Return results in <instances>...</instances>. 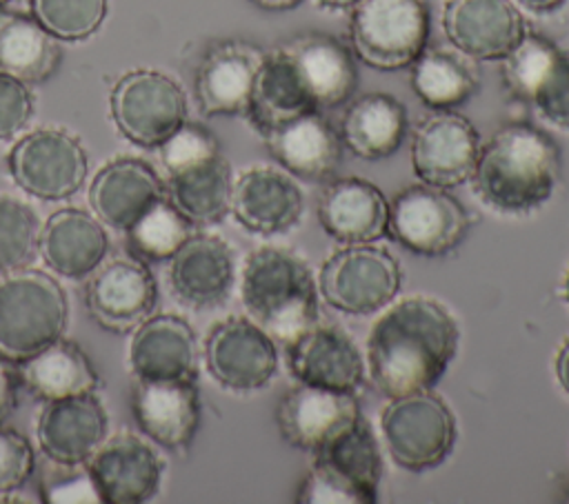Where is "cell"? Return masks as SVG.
I'll list each match as a JSON object with an SVG mask.
<instances>
[{
  "mask_svg": "<svg viewBox=\"0 0 569 504\" xmlns=\"http://www.w3.org/2000/svg\"><path fill=\"white\" fill-rule=\"evenodd\" d=\"M442 29L451 47L473 60H502L527 31L513 0H449Z\"/></svg>",
  "mask_w": 569,
  "mask_h": 504,
  "instance_id": "obj_18",
  "label": "cell"
},
{
  "mask_svg": "<svg viewBox=\"0 0 569 504\" xmlns=\"http://www.w3.org/2000/svg\"><path fill=\"white\" fill-rule=\"evenodd\" d=\"M338 133L360 160L389 158L405 140L407 109L389 93H365L347 104Z\"/></svg>",
  "mask_w": 569,
  "mask_h": 504,
  "instance_id": "obj_31",
  "label": "cell"
},
{
  "mask_svg": "<svg viewBox=\"0 0 569 504\" xmlns=\"http://www.w3.org/2000/svg\"><path fill=\"white\" fill-rule=\"evenodd\" d=\"M13 182L47 202L76 195L89 173L87 151L64 129H38L22 135L7 155Z\"/></svg>",
  "mask_w": 569,
  "mask_h": 504,
  "instance_id": "obj_11",
  "label": "cell"
},
{
  "mask_svg": "<svg viewBox=\"0 0 569 504\" xmlns=\"http://www.w3.org/2000/svg\"><path fill=\"white\" fill-rule=\"evenodd\" d=\"M287 357L291 375L300 384L353 393L365 377L358 346L338 326L313 324L287 344Z\"/></svg>",
  "mask_w": 569,
  "mask_h": 504,
  "instance_id": "obj_26",
  "label": "cell"
},
{
  "mask_svg": "<svg viewBox=\"0 0 569 504\" xmlns=\"http://www.w3.org/2000/svg\"><path fill=\"white\" fill-rule=\"evenodd\" d=\"M280 49L293 60L318 109H336L351 100L358 71L353 51L340 38L309 31L287 40Z\"/></svg>",
  "mask_w": 569,
  "mask_h": 504,
  "instance_id": "obj_28",
  "label": "cell"
},
{
  "mask_svg": "<svg viewBox=\"0 0 569 504\" xmlns=\"http://www.w3.org/2000/svg\"><path fill=\"white\" fill-rule=\"evenodd\" d=\"M7 2H11V0H0V7H4Z\"/></svg>",
  "mask_w": 569,
  "mask_h": 504,
  "instance_id": "obj_51",
  "label": "cell"
},
{
  "mask_svg": "<svg viewBox=\"0 0 569 504\" xmlns=\"http://www.w3.org/2000/svg\"><path fill=\"white\" fill-rule=\"evenodd\" d=\"M360 420V406L351 391H329L300 382L282 395L276 409L282 440L311 453L351 431Z\"/></svg>",
  "mask_w": 569,
  "mask_h": 504,
  "instance_id": "obj_15",
  "label": "cell"
},
{
  "mask_svg": "<svg viewBox=\"0 0 569 504\" xmlns=\"http://www.w3.org/2000/svg\"><path fill=\"white\" fill-rule=\"evenodd\" d=\"M164 195L158 171L138 158L107 162L89 184L91 211L116 231H129Z\"/></svg>",
  "mask_w": 569,
  "mask_h": 504,
  "instance_id": "obj_23",
  "label": "cell"
},
{
  "mask_svg": "<svg viewBox=\"0 0 569 504\" xmlns=\"http://www.w3.org/2000/svg\"><path fill=\"white\" fill-rule=\"evenodd\" d=\"M169 202L196 226L220 222L231 206V167L222 153L167 173Z\"/></svg>",
  "mask_w": 569,
  "mask_h": 504,
  "instance_id": "obj_33",
  "label": "cell"
},
{
  "mask_svg": "<svg viewBox=\"0 0 569 504\" xmlns=\"http://www.w3.org/2000/svg\"><path fill=\"white\" fill-rule=\"evenodd\" d=\"M302 206L300 187L289 173L276 167H251L233 182L229 211L247 231L278 235L298 224Z\"/></svg>",
  "mask_w": 569,
  "mask_h": 504,
  "instance_id": "obj_22",
  "label": "cell"
},
{
  "mask_svg": "<svg viewBox=\"0 0 569 504\" xmlns=\"http://www.w3.org/2000/svg\"><path fill=\"white\" fill-rule=\"evenodd\" d=\"M429 27L425 0H360L351 7V51L371 69L398 71L422 53Z\"/></svg>",
  "mask_w": 569,
  "mask_h": 504,
  "instance_id": "obj_6",
  "label": "cell"
},
{
  "mask_svg": "<svg viewBox=\"0 0 569 504\" xmlns=\"http://www.w3.org/2000/svg\"><path fill=\"white\" fill-rule=\"evenodd\" d=\"M320 7L325 9H351L353 4H358L360 0H316Z\"/></svg>",
  "mask_w": 569,
  "mask_h": 504,
  "instance_id": "obj_49",
  "label": "cell"
},
{
  "mask_svg": "<svg viewBox=\"0 0 569 504\" xmlns=\"http://www.w3.org/2000/svg\"><path fill=\"white\" fill-rule=\"evenodd\" d=\"M458 349V324L436 300L413 295L393 304L367 340V369L385 397L431 391Z\"/></svg>",
  "mask_w": 569,
  "mask_h": 504,
  "instance_id": "obj_1",
  "label": "cell"
},
{
  "mask_svg": "<svg viewBox=\"0 0 569 504\" xmlns=\"http://www.w3.org/2000/svg\"><path fill=\"white\" fill-rule=\"evenodd\" d=\"M313 466L300 482V504H373L382 477L378 442L365 420L313 453Z\"/></svg>",
  "mask_w": 569,
  "mask_h": 504,
  "instance_id": "obj_5",
  "label": "cell"
},
{
  "mask_svg": "<svg viewBox=\"0 0 569 504\" xmlns=\"http://www.w3.org/2000/svg\"><path fill=\"white\" fill-rule=\"evenodd\" d=\"M411 87L433 111H453L471 100L480 87L476 60L456 47H425L411 64Z\"/></svg>",
  "mask_w": 569,
  "mask_h": 504,
  "instance_id": "obj_32",
  "label": "cell"
},
{
  "mask_svg": "<svg viewBox=\"0 0 569 504\" xmlns=\"http://www.w3.org/2000/svg\"><path fill=\"white\" fill-rule=\"evenodd\" d=\"M129 369L136 380H196L198 340L189 322L173 313H151L133 329Z\"/></svg>",
  "mask_w": 569,
  "mask_h": 504,
  "instance_id": "obj_25",
  "label": "cell"
},
{
  "mask_svg": "<svg viewBox=\"0 0 569 504\" xmlns=\"http://www.w3.org/2000/svg\"><path fill=\"white\" fill-rule=\"evenodd\" d=\"M560 175V149L529 122L500 127L478 151L473 189L500 213H529L549 200Z\"/></svg>",
  "mask_w": 569,
  "mask_h": 504,
  "instance_id": "obj_2",
  "label": "cell"
},
{
  "mask_svg": "<svg viewBox=\"0 0 569 504\" xmlns=\"http://www.w3.org/2000/svg\"><path fill=\"white\" fill-rule=\"evenodd\" d=\"M273 160L293 178L307 182L329 180L342 158L340 133L320 111L300 115L262 133Z\"/></svg>",
  "mask_w": 569,
  "mask_h": 504,
  "instance_id": "obj_27",
  "label": "cell"
},
{
  "mask_svg": "<svg viewBox=\"0 0 569 504\" xmlns=\"http://www.w3.org/2000/svg\"><path fill=\"white\" fill-rule=\"evenodd\" d=\"M256 7L264 9V11H289L293 7H298L302 0H249Z\"/></svg>",
  "mask_w": 569,
  "mask_h": 504,
  "instance_id": "obj_48",
  "label": "cell"
},
{
  "mask_svg": "<svg viewBox=\"0 0 569 504\" xmlns=\"http://www.w3.org/2000/svg\"><path fill=\"white\" fill-rule=\"evenodd\" d=\"M131 411L151 442L169 451H184L200 426L196 380H136Z\"/></svg>",
  "mask_w": 569,
  "mask_h": 504,
  "instance_id": "obj_20",
  "label": "cell"
},
{
  "mask_svg": "<svg viewBox=\"0 0 569 504\" xmlns=\"http://www.w3.org/2000/svg\"><path fill=\"white\" fill-rule=\"evenodd\" d=\"M33 115V95L20 78L0 71V140L16 138Z\"/></svg>",
  "mask_w": 569,
  "mask_h": 504,
  "instance_id": "obj_44",
  "label": "cell"
},
{
  "mask_svg": "<svg viewBox=\"0 0 569 504\" xmlns=\"http://www.w3.org/2000/svg\"><path fill=\"white\" fill-rule=\"evenodd\" d=\"M84 302L91 317L111 333H131L158 302V284L147 262L133 255L104 260L89 278Z\"/></svg>",
  "mask_w": 569,
  "mask_h": 504,
  "instance_id": "obj_13",
  "label": "cell"
},
{
  "mask_svg": "<svg viewBox=\"0 0 569 504\" xmlns=\"http://www.w3.org/2000/svg\"><path fill=\"white\" fill-rule=\"evenodd\" d=\"M109 249L107 224L78 206L51 213L38 233L42 260L67 280H87L107 260Z\"/></svg>",
  "mask_w": 569,
  "mask_h": 504,
  "instance_id": "obj_24",
  "label": "cell"
},
{
  "mask_svg": "<svg viewBox=\"0 0 569 504\" xmlns=\"http://www.w3.org/2000/svg\"><path fill=\"white\" fill-rule=\"evenodd\" d=\"M313 111L320 109L293 60L280 47L264 53L244 113L249 122L260 133H267Z\"/></svg>",
  "mask_w": 569,
  "mask_h": 504,
  "instance_id": "obj_30",
  "label": "cell"
},
{
  "mask_svg": "<svg viewBox=\"0 0 569 504\" xmlns=\"http://www.w3.org/2000/svg\"><path fill=\"white\" fill-rule=\"evenodd\" d=\"M62 60L58 38L31 13L2 11L0 7V71L27 84L49 80Z\"/></svg>",
  "mask_w": 569,
  "mask_h": 504,
  "instance_id": "obj_34",
  "label": "cell"
},
{
  "mask_svg": "<svg viewBox=\"0 0 569 504\" xmlns=\"http://www.w3.org/2000/svg\"><path fill=\"white\" fill-rule=\"evenodd\" d=\"M469 229L467 209L440 187L411 184L389 204L387 233L418 255H447L460 246Z\"/></svg>",
  "mask_w": 569,
  "mask_h": 504,
  "instance_id": "obj_10",
  "label": "cell"
},
{
  "mask_svg": "<svg viewBox=\"0 0 569 504\" xmlns=\"http://www.w3.org/2000/svg\"><path fill=\"white\" fill-rule=\"evenodd\" d=\"M402 282L396 258L380 246L347 244L320 269L318 291L325 302L347 315H369L387 306Z\"/></svg>",
  "mask_w": 569,
  "mask_h": 504,
  "instance_id": "obj_9",
  "label": "cell"
},
{
  "mask_svg": "<svg viewBox=\"0 0 569 504\" xmlns=\"http://www.w3.org/2000/svg\"><path fill=\"white\" fill-rule=\"evenodd\" d=\"M531 13H553L567 4V0H513Z\"/></svg>",
  "mask_w": 569,
  "mask_h": 504,
  "instance_id": "obj_47",
  "label": "cell"
},
{
  "mask_svg": "<svg viewBox=\"0 0 569 504\" xmlns=\"http://www.w3.org/2000/svg\"><path fill=\"white\" fill-rule=\"evenodd\" d=\"M233 280V251L213 233H191L169 260V286L189 309L220 306Z\"/></svg>",
  "mask_w": 569,
  "mask_h": 504,
  "instance_id": "obj_21",
  "label": "cell"
},
{
  "mask_svg": "<svg viewBox=\"0 0 569 504\" xmlns=\"http://www.w3.org/2000/svg\"><path fill=\"white\" fill-rule=\"evenodd\" d=\"M36 468L31 442L13 431L0 426V493L20 488Z\"/></svg>",
  "mask_w": 569,
  "mask_h": 504,
  "instance_id": "obj_43",
  "label": "cell"
},
{
  "mask_svg": "<svg viewBox=\"0 0 569 504\" xmlns=\"http://www.w3.org/2000/svg\"><path fill=\"white\" fill-rule=\"evenodd\" d=\"M478 151V131L465 115L436 111L413 131L411 164L425 184L453 189L473 175Z\"/></svg>",
  "mask_w": 569,
  "mask_h": 504,
  "instance_id": "obj_14",
  "label": "cell"
},
{
  "mask_svg": "<svg viewBox=\"0 0 569 504\" xmlns=\"http://www.w3.org/2000/svg\"><path fill=\"white\" fill-rule=\"evenodd\" d=\"M242 304L284 346L316 324L318 289L307 262L293 251L262 246L242 266Z\"/></svg>",
  "mask_w": 569,
  "mask_h": 504,
  "instance_id": "obj_3",
  "label": "cell"
},
{
  "mask_svg": "<svg viewBox=\"0 0 569 504\" xmlns=\"http://www.w3.org/2000/svg\"><path fill=\"white\" fill-rule=\"evenodd\" d=\"M69 322L62 284L40 269L0 275V360L24 362L60 340Z\"/></svg>",
  "mask_w": 569,
  "mask_h": 504,
  "instance_id": "obj_4",
  "label": "cell"
},
{
  "mask_svg": "<svg viewBox=\"0 0 569 504\" xmlns=\"http://www.w3.org/2000/svg\"><path fill=\"white\" fill-rule=\"evenodd\" d=\"M318 220L333 240L342 244H367L387 233L389 202L371 182L340 178L322 191Z\"/></svg>",
  "mask_w": 569,
  "mask_h": 504,
  "instance_id": "obj_29",
  "label": "cell"
},
{
  "mask_svg": "<svg viewBox=\"0 0 569 504\" xmlns=\"http://www.w3.org/2000/svg\"><path fill=\"white\" fill-rule=\"evenodd\" d=\"M264 51L244 40L211 44L196 69V102L202 115H240L249 109Z\"/></svg>",
  "mask_w": 569,
  "mask_h": 504,
  "instance_id": "obj_17",
  "label": "cell"
},
{
  "mask_svg": "<svg viewBox=\"0 0 569 504\" xmlns=\"http://www.w3.org/2000/svg\"><path fill=\"white\" fill-rule=\"evenodd\" d=\"M87 468L102 502L142 504L158 493L164 464L147 440L133 433H118L93 451Z\"/></svg>",
  "mask_w": 569,
  "mask_h": 504,
  "instance_id": "obj_16",
  "label": "cell"
},
{
  "mask_svg": "<svg viewBox=\"0 0 569 504\" xmlns=\"http://www.w3.org/2000/svg\"><path fill=\"white\" fill-rule=\"evenodd\" d=\"M558 49L549 38L525 31L518 44L502 58V84L511 98L531 104L538 87L551 69Z\"/></svg>",
  "mask_w": 569,
  "mask_h": 504,
  "instance_id": "obj_37",
  "label": "cell"
},
{
  "mask_svg": "<svg viewBox=\"0 0 569 504\" xmlns=\"http://www.w3.org/2000/svg\"><path fill=\"white\" fill-rule=\"evenodd\" d=\"M380 429L393 462L416 473L438 466L456 442L453 413L429 391L391 397L380 415Z\"/></svg>",
  "mask_w": 569,
  "mask_h": 504,
  "instance_id": "obj_7",
  "label": "cell"
},
{
  "mask_svg": "<svg viewBox=\"0 0 569 504\" xmlns=\"http://www.w3.org/2000/svg\"><path fill=\"white\" fill-rule=\"evenodd\" d=\"M20 382L33 397L49 402L96 391L98 373L76 342L60 337L20 362Z\"/></svg>",
  "mask_w": 569,
  "mask_h": 504,
  "instance_id": "obj_35",
  "label": "cell"
},
{
  "mask_svg": "<svg viewBox=\"0 0 569 504\" xmlns=\"http://www.w3.org/2000/svg\"><path fill=\"white\" fill-rule=\"evenodd\" d=\"M16 409V380L0 360V424Z\"/></svg>",
  "mask_w": 569,
  "mask_h": 504,
  "instance_id": "obj_45",
  "label": "cell"
},
{
  "mask_svg": "<svg viewBox=\"0 0 569 504\" xmlns=\"http://www.w3.org/2000/svg\"><path fill=\"white\" fill-rule=\"evenodd\" d=\"M111 118L118 131L133 144L158 149L187 122L182 87L167 73L136 69L111 89Z\"/></svg>",
  "mask_w": 569,
  "mask_h": 504,
  "instance_id": "obj_8",
  "label": "cell"
},
{
  "mask_svg": "<svg viewBox=\"0 0 569 504\" xmlns=\"http://www.w3.org/2000/svg\"><path fill=\"white\" fill-rule=\"evenodd\" d=\"M565 298L569 302V271H567V280H565Z\"/></svg>",
  "mask_w": 569,
  "mask_h": 504,
  "instance_id": "obj_50",
  "label": "cell"
},
{
  "mask_svg": "<svg viewBox=\"0 0 569 504\" xmlns=\"http://www.w3.org/2000/svg\"><path fill=\"white\" fill-rule=\"evenodd\" d=\"M38 233L36 211L13 195H0V275L31 260L38 249Z\"/></svg>",
  "mask_w": 569,
  "mask_h": 504,
  "instance_id": "obj_39",
  "label": "cell"
},
{
  "mask_svg": "<svg viewBox=\"0 0 569 504\" xmlns=\"http://www.w3.org/2000/svg\"><path fill=\"white\" fill-rule=\"evenodd\" d=\"M531 104L551 124L569 129V49H558V56Z\"/></svg>",
  "mask_w": 569,
  "mask_h": 504,
  "instance_id": "obj_42",
  "label": "cell"
},
{
  "mask_svg": "<svg viewBox=\"0 0 569 504\" xmlns=\"http://www.w3.org/2000/svg\"><path fill=\"white\" fill-rule=\"evenodd\" d=\"M40 495L49 504H71V502L104 504L87 464L51 462V466L42 473Z\"/></svg>",
  "mask_w": 569,
  "mask_h": 504,
  "instance_id": "obj_40",
  "label": "cell"
},
{
  "mask_svg": "<svg viewBox=\"0 0 569 504\" xmlns=\"http://www.w3.org/2000/svg\"><path fill=\"white\" fill-rule=\"evenodd\" d=\"M107 431L109 415L93 391L44 402L36 424L40 451L58 464H87Z\"/></svg>",
  "mask_w": 569,
  "mask_h": 504,
  "instance_id": "obj_19",
  "label": "cell"
},
{
  "mask_svg": "<svg viewBox=\"0 0 569 504\" xmlns=\"http://www.w3.org/2000/svg\"><path fill=\"white\" fill-rule=\"evenodd\" d=\"M191 222L164 195L129 231V253L142 262H169L191 235Z\"/></svg>",
  "mask_w": 569,
  "mask_h": 504,
  "instance_id": "obj_36",
  "label": "cell"
},
{
  "mask_svg": "<svg viewBox=\"0 0 569 504\" xmlns=\"http://www.w3.org/2000/svg\"><path fill=\"white\" fill-rule=\"evenodd\" d=\"M556 377L562 386V391L569 395V340L560 346L556 355Z\"/></svg>",
  "mask_w": 569,
  "mask_h": 504,
  "instance_id": "obj_46",
  "label": "cell"
},
{
  "mask_svg": "<svg viewBox=\"0 0 569 504\" xmlns=\"http://www.w3.org/2000/svg\"><path fill=\"white\" fill-rule=\"evenodd\" d=\"M160 162L167 173H176L191 164H198L216 153H220V144L216 135L196 122H184L178 131H173L160 147Z\"/></svg>",
  "mask_w": 569,
  "mask_h": 504,
  "instance_id": "obj_41",
  "label": "cell"
},
{
  "mask_svg": "<svg viewBox=\"0 0 569 504\" xmlns=\"http://www.w3.org/2000/svg\"><path fill=\"white\" fill-rule=\"evenodd\" d=\"M107 0H31V16L58 40H84L107 18Z\"/></svg>",
  "mask_w": 569,
  "mask_h": 504,
  "instance_id": "obj_38",
  "label": "cell"
},
{
  "mask_svg": "<svg viewBox=\"0 0 569 504\" xmlns=\"http://www.w3.org/2000/svg\"><path fill=\"white\" fill-rule=\"evenodd\" d=\"M209 375L224 389L249 393L267 386L278 371L273 337L247 317L218 322L204 342Z\"/></svg>",
  "mask_w": 569,
  "mask_h": 504,
  "instance_id": "obj_12",
  "label": "cell"
}]
</instances>
